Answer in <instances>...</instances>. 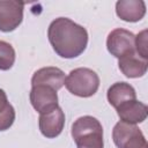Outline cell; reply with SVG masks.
Returning <instances> with one entry per match:
<instances>
[{"label":"cell","mask_w":148,"mask_h":148,"mask_svg":"<svg viewBox=\"0 0 148 148\" xmlns=\"http://www.w3.org/2000/svg\"><path fill=\"white\" fill-rule=\"evenodd\" d=\"M47 38L57 56L65 59L81 56L88 45L86 28L67 17H58L50 23Z\"/></svg>","instance_id":"6da1fadb"},{"label":"cell","mask_w":148,"mask_h":148,"mask_svg":"<svg viewBox=\"0 0 148 148\" xmlns=\"http://www.w3.org/2000/svg\"><path fill=\"white\" fill-rule=\"evenodd\" d=\"M71 134L76 148H104L102 124L92 116L77 118L72 125Z\"/></svg>","instance_id":"7a4b0ae2"},{"label":"cell","mask_w":148,"mask_h":148,"mask_svg":"<svg viewBox=\"0 0 148 148\" xmlns=\"http://www.w3.org/2000/svg\"><path fill=\"white\" fill-rule=\"evenodd\" d=\"M66 89L79 97H90L99 88V76L97 73L87 67H79L69 72L65 79Z\"/></svg>","instance_id":"3957f363"},{"label":"cell","mask_w":148,"mask_h":148,"mask_svg":"<svg viewBox=\"0 0 148 148\" xmlns=\"http://www.w3.org/2000/svg\"><path fill=\"white\" fill-rule=\"evenodd\" d=\"M112 140L117 148H148L147 140L136 125L118 121L112 130Z\"/></svg>","instance_id":"277c9868"},{"label":"cell","mask_w":148,"mask_h":148,"mask_svg":"<svg viewBox=\"0 0 148 148\" xmlns=\"http://www.w3.org/2000/svg\"><path fill=\"white\" fill-rule=\"evenodd\" d=\"M135 36L130 30L117 28L112 30L106 38V49L111 56L120 59L135 53Z\"/></svg>","instance_id":"5b68a950"},{"label":"cell","mask_w":148,"mask_h":148,"mask_svg":"<svg viewBox=\"0 0 148 148\" xmlns=\"http://www.w3.org/2000/svg\"><path fill=\"white\" fill-rule=\"evenodd\" d=\"M24 2L17 0H0V31H14L23 20Z\"/></svg>","instance_id":"8992f818"},{"label":"cell","mask_w":148,"mask_h":148,"mask_svg":"<svg viewBox=\"0 0 148 148\" xmlns=\"http://www.w3.org/2000/svg\"><path fill=\"white\" fill-rule=\"evenodd\" d=\"M30 103L32 108L39 113L44 114L57 109L58 95L57 91L47 86H34L30 90Z\"/></svg>","instance_id":"52a82bcc"},{"label":"cell","mask_w":148,"mask_h":148,"mask_svg":"<svg viewBox=\"0 0 148 148\" xmlns=\"http://www.w3.org/2000/svg\"><path fill=\"white\" fill-rule=\"evenodd\" d=\"M38 126L40 133L47 139L57 138L65 126V113L61 108H57L51 112L39 116Z\"/></svg>","instance_id":"ba28073f"},{"label":"cell","mask_w":148,"mask_h":148,"mask_svg":"<svg viewBox=\"0 0 148 148\" xmlns=\"http://www.w3.org/2000/svg\"><path fill=\"white\" fill-rule=\"evenodd\" d=\"M116 111L118 117L120 118V121L131 125H136L145 121L148 116L147 105L138 99L121 103L116 108Z\"/></svg>","instance_id":"9c48e42d"},{"label":"cell","mask_w":148,"mask_h":148,"mask_svg":"<svg viewBox=\"0 0 148 148\" xmlns=\"http://www.w3.org/2000/svg\"><path fill=\"white\" fill-rule=\"evenodd\" d=\"M66 75L58 67H43L37 69L31 77V87L34 86H47L53 88L56 91L62 88L65 84Z\"/></svg>","instance_id":"30bf717a"},{"label":"cell","mask_w":148,"mask_h":148,"mask_svg":"<svg viewBox=\"0 0 148 148\" xmlns=\"http://www.w3.org/2000/svg\"><path fill=\"white\" fill-rule=\"evenodd\" d=\"M116 14L125 22H138L146 14V3L142 0H119L116 2Z\"/></svg>","instance_id":"8fae6325"},{"label":"cell","mask_w":148,"mask_h":148,"mask_svg":"<svg viewBox=\"0 0 148 148\" xmlns=\"http://www.w3.org/2000/svg\"><path fill=\"white\" fill-rule=\"evenodd\" d=\"M118 67L126 77L136 79L146 74L148 68V60H143L136 53H134L120 58L118 61Z\"/></svg>","instance_id":"7c38bea8"},{"label":"cell","mask_w":148,"mask_h":148,"mask_svg":"<svg viewBox=\"0 0 148 148\" xmlns=\"http://www.w3.org/2000/svg\"><path fill=\"white\" fill-rule=\"evenodd\" d=\"M106 98L110 105L114 109L124 102L136 99L135 89L127 82H116L113 83L106 92Z\"/></svg>","instance_id":"4fadbf2b"},{"label":"cell","mask_w":148,"mask_h":148,"mask_svg":"<svg viewBox=\"0 0 148 148\" xmlns=\"http://www.w3.org/2000/svg\"><path fill=\"white\" fill-rule=\"evenodd\" d=\"M15 120V110L8 102L5 90L0 88V132L9 130Z\"/></svg>","instance_id":"5bb4252c"},{"label":"cell","mask_w":148,"mask_h":148,"mask_svg":"<svg viewBox=\"0 0 148 148\" xmlns=\"http://www.w3.org/2000/svg\"><path fill=\"white\" fill-rule=\"evenodd\" d=\"M15 50L14 47L5 42L0 40V71H8L15 62Z\"/></svg>","instance_id":"9a60e30c"},{"label":"cell","mask_w":148,"mask_h":148,"mask_svg":"<svg viewBox=\"0 0 148 148\" xmlns=\"http://www.w3.org/2000/svg\"><path fill=\"white\" fill-rule=\"evenodd\" d=\"M135 53L143 60H148V31L147 29L140 31L135 36Z\"/></svg>","instance_id":"2e32d148"}]
</instances>
